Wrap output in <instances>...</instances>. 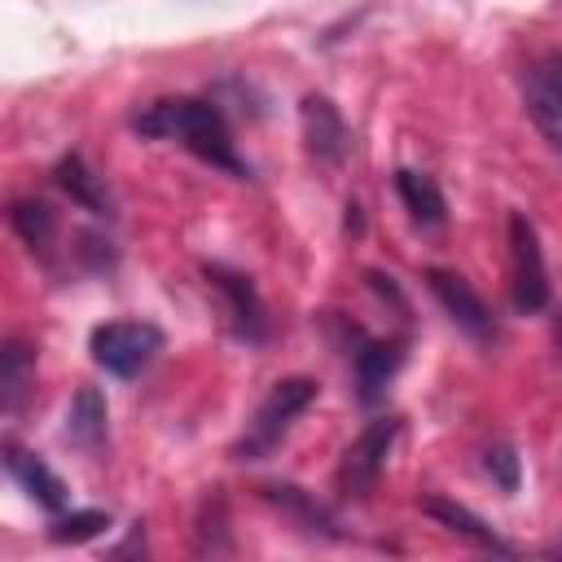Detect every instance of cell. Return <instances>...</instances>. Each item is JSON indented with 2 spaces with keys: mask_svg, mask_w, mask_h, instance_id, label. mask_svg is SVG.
Here are the masks:
<instances>
[{
  "mask_svg": "<svg viewBox=\"0 0 562 562\" xmlns=\"http://www.w3.org/2000/svg\"><path fill=\"white\" fill-rule=\"evenodd\" d=\"M132 132L149 136V140H180L193 158H202L206 167H220L237 180H250V162L237 154L233 127L224 119V110L206 97H162L149 101L132 114Z\"/></svg>",
  "mask_w": 562,
  "mask_h": 562,
  "instance_id": "obj_1",
  "label": "cell"
},
{
  "mask_svg": "<svg viewBox=\"0 0 562 562\" xmlns=\"http://www.w3.org/2000/svg\"><path fill=\"white\" fill-rule=\"evenodd\" d=\"M316 400V382L312 378H281L272 382V391L259 400V408L250 413L246 430L233 443V461H263L277 452V443L290 435V426L312 408Z\"/></svg>",
  "mask_w": 562,
  "mask_h": 562,
  "instance_id": "obj_2",
  "label": "cell"
},
{
  "mask_svg": "<svg viewBox=\"0 0 562 562\" xmlns=\"http://www.w3.org/2000/svg\"><path fill=\"white\" fill-rule=\"evenodd\" d=\"M88 351L110 378H136L162 351V329L154 321H105L88 334Z\"/></svg>",
  "mask_w": 562,
  "mask_h": 562,
  "instance_id": "obj_3",
  "label": "cell"
},
{
  "mask_svg": "<svg viewBox=\"0 0 562 562\" xmlns=\"http://www.w3.org/2000/svg\"><path fill=\"white\" fill-rule=\"evenodd\" d=\"M395 439H400V417H373L347 443V452L338 461V474H334L342 501H369L373 496V487H378V479H382V470L391 461Z\"/></svg>",
  "mask_w": 562,
  "mask_h": 562,
  "instance_id": "obj_4",
  "label": "cell"
},
{
  "mask_svg": "<svg viewBox=\"0 0 562 562\" xmlns=\"http://www.w3.org/2000/svg\"><path fill=\"white\" fill-rule=\"evenodd\" d=\"M549 268L540 250V233L522 211H509V299L518 312H544L549 307Z\"/></svg>",
  "mask_w": 562,
  "mask_h": 562,
  "instance_id": "obj_5",
  "label": "cell"
},
{
  "mask_svg": "<svg viewBox=\"0 0 562 562\" xmlns=\"http://www.w3.org/2000/svg\"><path fill=\"white\" fill-rule=\"evenodd\" d=\"M202 277L224 299V316H228L233 334L241 342H263L268 329H272V321H268V307H263L255 281L246 272H237V268H224V263H202Z\"/></svg>",
  "mask_w": 562,
  "mask_h": 562,
  "instance_id": "obj_6",
  "label": "cell"
},
{
  "mask_svg": "<svg viewBox=\"0 0 562 562\" xmlns=\"http://www.w3.org/2000/svg\"><path fill=\"white\" fill-rule=\"evenodd\" d=\"M422 281H426V290L435 294V303L452 316L457 329H465L474 342H492V338H496V316H492V307L483 303V294H479L461 272H452V268H422Z\"/></svg>",
  "mask_w": 562,
  "mask_h": 562,
  "instance_id": "obj_7",
  "label": "cell"
},
{
  "mask_svg": "<svg viewBox=\"0 0 562 562\" xmlns=\"http://www.w3.org/2000/svg\"><path fill=\"white\" fill-rule=\"evenodd\" d=\"M522 105L536 132L562 154V53H544L522 75Z\"/></svg>",
  "mask_w": 562,
  "mask_h": 562,
  "instance_id": "obj_8",
  "label": "cell"
},
{
  "mask_svg": "<svg viewBox=\"0 0 562 562\" xmlns=\"http://www.w3.org/2000/svg\"><path fill=\"white\" fill-rule=\"evenodd\" d=\"M299 123H303V145L321 167H338L351 149V132L338 114V105L325 92H307L299 101Z\"/></svg>",
  "mask_w": 562,
  "mask_h": 562,
  "instance_id": "obj_9",
  "label": "cell"
},
{
  "mask_svg": "<svg viewBox=\"0 0 562 562\" xmlns=\"http://www.w3.org/2000/svg\"><path fill=\"white\" fill-rule=\"evenodd\" d=\"M400 364H404V342H395V338H364V334H356V351H351L356 400H360L364 408L382 404V400H386L391 378L400 373Z\"/></svg>",
  "mask_w": 562,
  "mask_h": 562,
  "instance_id": "obj_10",
  "label": "cell"
},
{
  "mask_svg": "<svg viewBox=\"0 0 562 562\" xmlns=\"http://www.w3.org/2000/svg\"><path fill=\"white\" fill-rule=\"evenodd\" d=\"M417 509L426 514V518H435L439 527H448L452 536H461V540H470L474 549H483V553H501V558H514V544L492 527V522H483L470 505H461V501H452V496H417Z\"/></svg>",
  "mask_w": 562,
  "mask_h": 562,
  "instance_id": "obj_11",
  "label": "cell"
},
{
  "mask_svg": "<svg viewBox=\"0 0 562 562\" xmlns=\"http://www.w3.org/2000/svg\"><path fill=\"white\" fill-rule=\"evenodd\" d=\"M4 470H9V479L40 505V509H48V514H61L66 505H70V492H66V483L35 457V452H26V448H18V443H4Z\"/></svg>",
  "mask_w": 562,
  "mask_h": 562,
  "instance_id": "obj_12",
  "label": "cell"
},
{
  "mask_svg": "<svg viewBox=\"0 0 562 562\" xmlns=\"http://www.w3.org/2000/svg\"><path fill=\"white\" fill-rule=\"evenodd\" d=\"M259 496L268 501V505H277L299 531H307V536H321V540H338L342 531H338V518L312 496V492H303V487H294V483H263L259 487Z\"/></svg>",
  "mask_w": 562,
  "mask_h": 562,
  "instance_id": "obj_13",
  "label": "cell"
},
{
  "mask_svg": "<svg viewBox=\"0 0 562 562\" xmlns=\"http://www.w3.org/2000/svg\"><path fill=\"white\" fill-rule=\"evenodd\" d=\"M395 193H400L408 220H413L422 233L443 228V220H448V202H443V189L435 184V176L413 171V167H400V171H395Z\"/></svg>",
  "mask_w": 562,
  "mask_h": 562,
  "instance_id": "obj_14",
  "label": "cell"
},
{
  "mask_svg": "<svg viewBox=\"0 0 562 562\" xmlns=\"http://www.w3.org/2000/svg\"><path fill=\"white\" fill-rule=\"evenodd\" d=\"M66 439L88 457L101 452V443H105V400H101L97 386L75 391V400L66 408Z\"/></svg>",
  "mask_w": 562,
  "mask_h": 562,
  "instance_id": "obj_15",
  "label": "cell"
},
{
  "mask_svg": "<svg viewBox=\"0 0 562 562\" xmlns=\"http://www.w3.org/2000/svg\"><path fill=\"white\" fill-rule=\"evenodd\" d=\"M53 180H57V189H61L70 202H79L83 211H92V215H110V193H105L101 176H97V171H88V162H83L79 154L57 158Z\"/></svg>",
  "mask_w": 562,
  "mask_h": 562,
  "instance_id": "obj_16",
  "label": "cell"
},
{
  "mask_svg": "<svg viewBox=\"0 0 562 562\" xmlns=\"http://www.w3.org/2000/svg\"><path fill=\"white\" fill-rule=\"evenodd\" d=\"M31 378H35V351L26 342L9 338L4 351H0V408L4 413L22 408V395L31 391Z\"/></svg>",
  "mask_w": 562,
  "mask_h": 562,
  "instance_id": "obj_17",
  "label": "cell"
},
{
  "mask_svg": "<svg viewBox=\"0 0 562 562\" xmlns=\"http://www.w3.org/2000/svg\"><path fill=\"white\" fill-rule=\"evenodd\" d=\"M9 224H13V233H18L35 255H44V250L53 246V237H57V215H53V206H48L44 198H18V202L9 206Z\"/></svg>",
  "mask_w": 562,
  "mask_h": 562,
  "instance_id": "obj_18",
  "label": "cell"
},
{
  "mask_svg": "<svg viewBox=\"0 0 562 562\" xmlns=\"http://www.w3.org/2000/svg\"><path fill=\"white\" fill-rule=\"evenodd\" d=\"M110 527V514H101V509H61V514H53V522H48V540H57V544H83V540H92V536H101Z\"/></svg>",
  "mask_w": 562,
  "mask_h": 562,
  "instance_id": "obj_19",
  "label": "cell"
},
{
  "mask_svg": "<svg viewBox=\"0 0 562 562\" xmlns=\"http://www.w3.org/2000/svg\"><path fill=\"white\" fill-rule=\"evenodd\" d=\"M483 470L492 474V483H496L501 492H518V479H522V461H518L514 443L496 439L492 448H483Z\"/></svg>",
  "mask_w": 562,
  "mask_h": 562,
  "instance_id": "obj_20",
  "label": "cell"
},
{
  "mask_svg": "<svg viewBox=\"0 0 562 562\" xmlns=\"http://www.w3.org/2000/svg\"><path fill=\"white\" fill-rule=\"evenodd\" d=\"M347 233H360V206L347 202Z\"/></svg>",
  "mask_w": 562,
  "mask_h": 562,
  "instance_id": "obj_21",
  "label": "cell"
}]
</instances>
